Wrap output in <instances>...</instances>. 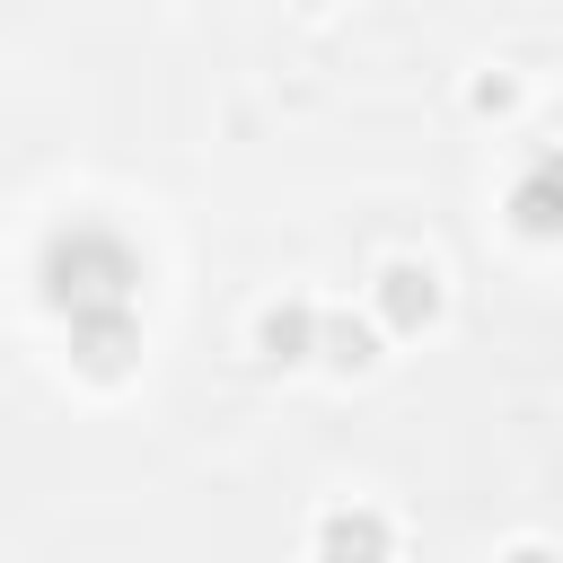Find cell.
<instances>
[{"instance_id":"obj_1","label":"cell","mask_w":563,"mask_h":563,"mask_svg":"<svg viewBox=\"0 0 563 563\" xmlns=\"http://www.w3.org/2000/svg\"><path fill=\"white\" fill-rule=\"evenodd\" d=\"M35 282H44V308H53L62 325H70V317H114V308H132V290H141V255H132L114 229L70 220V229L44 238Z\"/></svg>"},{"instance_id":"obj_2","label":"cell","mask_w":563,"mask_h":563,"mask_svg":"<svg viewBox=\"0 0 563 563\" xmlns=\"http://www.w3.org/2000/svg\"><path fill=\"white\" fill-rule=\"evenodd\" d=\"M70 352H79V369H88V378H123V369H132V352H141L132 308H114V317H70Z\"/></svg>"},{"instance_id":"obj_3","label":"cell","mask_w":563,"mask_h":563,"mask_svg":"<svg viewBox=\"0 0 563 563\" xmlns=\"http://www.w3.org/2000/svg\"><path fill=\"white\" fill-rule=\"evenodd\" d=\"M510 220H519V238H563V150H545L510 185Z\"/></svg>"},{"instance_id":"obj_4","label":"cell","mask_w":563,"mask_h":563,"mask_svg":"<svg viewBox=\"0 0 563 563\" xmlns=\"http://www.w3.org/2000/svg\"><path fill=\"white\" fill-rule=\"evenodd\" d=\"M378 317H387L396 334H422V325L440 317V282H431V264H387V273H378Z\"/></svg>"},{"instance_id":"obj_5","label":"cell","mask_w":563,"mask_h":563,"mask_svg":"<svg viewBox=\"0 0 563 563\" xmlns=\"http://www.w3.org/2000/svg\"><path fill=\"white\" fill-rule=\"evenodd\" d=\"M308 343H317V308H264V325H255L264 361H308Z\"/></svg>"},{"instance_id":"obj_6","label":"cell","mask_w":563,"mask_h":563,"mask_svg":"<svg viewBox=\"0 0 563 563\" xmlns=\"http://www.w3.org/2000/svg\"><path fill=\"white\" fill-rule=\"evenodd\" d=\"M317 343H325L334 369H369V361H378V334L352 325V317H317Z\"/></svg>"},{"instance_id":"obj_7","label":"cell","mask_w":563,"mask_h":563,"mask_svg":"<svg viewBox=\"0 0 563 563\" xmlns=\"http://www.w3.org/2000/svg\"><path fill=\"white\" fill-rule=\"evenodd\" d=\"M317 545H325V554H387V528H378V519H325Z\"/></svg>"},{"instance_id":"obj_8","label":"cell","mask_w":563,"mask_h":563,"mask_svg":"<svg viewBox=\"0 0 563 563\" xmlns=\"http://www.w3.org/2000/svg\"><path fill=\"white\" fill-rule=\"evenodd\" d=\"M554 132H563V106H554Z\"/></svg>"},{"instance_id":"obj_9","label":"cell","mask_w":563,"mask_h":563,"mask_svg":"<svg viewBox=\"0 0 563 563\" xmlns=\"http://www.w3.org/2000/svg\"><path fill=\"white\" fill-rule=\"evenodd\" d=\"M308 9H317V0H308Z\"/></svg>"}]
</instances>
